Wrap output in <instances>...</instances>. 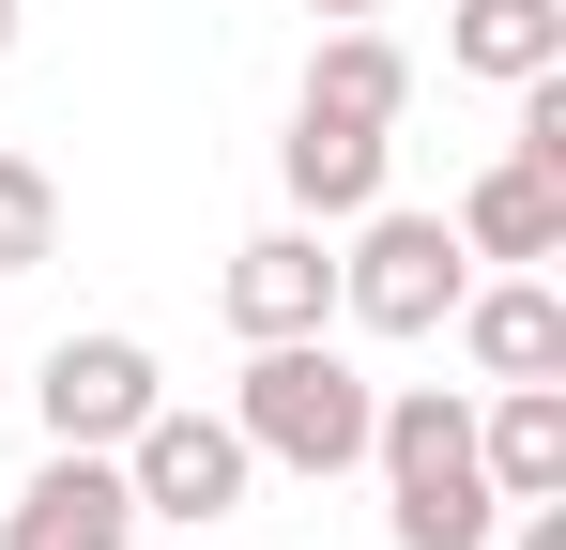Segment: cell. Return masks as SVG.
Wrapping results in <instances>:
<instances>
[{
    "label": "cell",
    "instance_id": "obj_1",
    "mask_svg": "<svg viewBox=\"0 0 566 550\" xmlns=\"http://www.w3.org/2000/svg\"><path fill=\"white\" fill-rule=\"evenodd\" d=\"M368 458H382V489H398V550H490L505 536V489H490V458H474V398L398 382L368 413Z\"/></svg>",
    "mask_w": 566,
    "mask_h": 550
},
{
    "label": "cell",
    "instance_id": "obj_2",
    "mask_svg": "<svg viewBox=\"0 0 566 550\" xmlns=\"http://www.w3.org/2000/svg\"><path fill=\"white\" fill-rule=\"evenodd\" d=\"M368 413H382V382L337 337H261V367L230 382V429H245V458H276V474H353L368 458Z\"/></svg>",
    "mask_w": 566,
    "mask_h": 550
},
{
    "label": "cell",
    "instance_id": "obj_3",
    "mask_svg": "<svg viewBox=\"0 0 566 550\" xmlns=\"http://www.w3.org/2000/svg\"><path fill=\"white\" fill-rule=\"evenodd\" d=\"M474 290V245L444 230V214H398V199H368L353 214V261H337V306L368 321V337H444Z\"/></svg>",
    "mask_w": 566,
    "mask_h": 550
},
{
    "label": "cell",
    "instance_id": "obj_4",
    "mask_svg": "<svg viewBox=\"0 0 566 550\" xmlns=\"http://www.w3.org/2000/svg\"><path fill=\"white\" fill-rule=\"evenodd\" d=\"M123 489H138V520H185V536H214V520H245V489H261V458H245V429L230 413H185V398H154L138 429H123Z\"/></svg>",
    "mask_w": 566,
    "mask_h": 550
},
{
    "label": "cell",
    "instance_id": "obj_5",
    "mask_svg": "<svg viewBox=\"0 0 566 550\" xmlns=\"http://www.w3.org/2000/svg\"><path fill=\"white\" fill-rule=\"evenodd\" d=\"M0 550H138V489L107 444H62L15 505H0Z\"/></svg>",
    "mask_w": 566,
    "mask_h": 550
},
{
    "label": "cell",
    "instance_id": "obj_6",
    "mask_svg": "<svg viewBox=\"0 0 566 550\" xmlns=\"http://www.w3.org/2000/svg\"><path fill=\"white\" fill-rule=\"evenodd\" d=\"M154 398H169V382H154V352H138V337H62V352L31 367V413H46V444H123Z\"/></svg>",
    "mask_w": 566,
    "mask_h": 550
},
{
    "label": "cell",
    "instance_id": "obj_7",
    "mask_svg": "<svg viewBox=\"0 0 566 550\" xmlns=\"http://www.w3.org/2000/svg\"><path fill=\"white\" fill-rule=\"evenodd\" d=\"M337 321V261H322V230H261V245H230V337L261 352V337H322Z\"/></svg>",
    "mask_w": 566,
    "mask_h": 550
},
{
    "label": "cell",
    "instance_id": "obj_8",
    "mask_svg": "<svg viewBox=\"0 0 566 550\" xmlns=\"http://www.w3.org/2000/svg\"><path fill=\"white\" fill-rule=\"evenodd\" d=\"M460 230L474 261H566V169H536V154H490V169L460 183Z\"/></svg>",
    "mask_w": 566,
    "mask_h": 550
},
{
    "label": "cell",
    "instance_id": "obj_9",
    "mask_svg": "<svg viewBox=\"0 0 566 550\" xmlns=\"http://www.w3.org/2000/svg\"><path fill=\"white\" fill-rule=\"evenodd\" d=\"M460 352L490 367V382H566V290H552V275L460 290Z\"/></svg>",
    "mask_w": 566,
    "mask_h": 550
},
{
    "label": "cell",
    "instance_id": "obj_10",
    "mask_svg": "<svg viewBox=\"0 0 566 550\" xmlns=\"http://www.w3.org/2000/svg\"><path fill=\"white\" fill-rule=\"evenodd\" d=\"M276 169H291V199H306L322 230H353V214L382 199V123H337V107H291Z\"/></svg>",
    "mask_w": 566,
    "mask_h": 550
},
{
    "label": "cell",
    "instance_id": "obj_11",
    "mask_svg": "<svg viewBox=\"0 0 566 550\" xmlns=\"http://www.w3.org/2000/svg\"><path fill=\"white\" fill-rule=\"evenodd\" d=\"M474 458H490L505 505H552L566 489V382H505V398L474 413Z\"/></svg>",
    "mask_w": 566,
    "mask_h": 550
},
{
    "label": "cell",
    "instance_id": "obj_12",
    "mask_svg": "<svg viewBox=\"0 0 566 550\" xmlns=\"http://www.w3.org/2000/svg\"><path fill=\"white\" fill-rule=\"evenodd\" d=\"M306 107H337V123H398V107H413V62H398V31L337 15V31H322V62H306Z\"/></svg>",
    "mask_w": 566,
    "mask_h": 550
},
{
    "label": "cell",
    "instance_id": "obj_13",
    "mask_svg": "<svg viewBox=\"0 0 566 550\" xmlns=\"http://www.w3.org/2000/svg\"><path fill=\"white\" fill-rule=\"evenodd\" d=\"M444 46H460V77H536V62H566V0H460Z\"/></svg>",
    "mask_w": 566,
    "mask_h": 550
},
{
    "label": "cell",
    "instance_id": "obj_14",
    "mask_svg": "<svg viewBox=\"0 0 566 550\" xmlns=\"http://www.w3.org/2000/svg\"><path fill=\"white\" fill-rule=\"evenodd\" d=\"M46 261H62V183L31 154H0V275H46Z\"/></svg>",
    "mask_w": 566,
    "mask_h": 550
},
{
    "label": "cell",
    "instance_id": "obj_15",
    "mask_svg": "<svg viewBox=\"0 0 566 550\" xmlns=\"http://www.w3.org/2000/svg\"><path fill=\"white\" fill-rule=\"evenodd\" d=\"M521 550H566V489H552V505H521Z\"/></svg>",
    "mask_w": 566,
    "mask_h": 550
},
{
    "label": "cell",
    "instance_id": "obj_16",
    "mask_svg": "<svg viewBox=\"0 0 566 550\" xmlns=\"http://www.w3.org/2000/svg\"><path fill=\"white\" fill-rule=\"evenodd\" d=\"M306 15H382V0H306Z\"/></svg>",
    "mask_w": 566,
    "mask_h": 550
},
{
    "label": "cell",
    "instance_id": "obj_17",
    "mask_svg": "<svg viewBox=\"0 0 566 550\" xmlns=\"http://www.w3.org/2000/svg\"><path fill=\"white\" fill-rule=\"evenodd\" d=\"M0 46H15V0H0Z\"/></svg>",
    "mask_w": 566,
    "mask_h": 550
}]
</instances>
